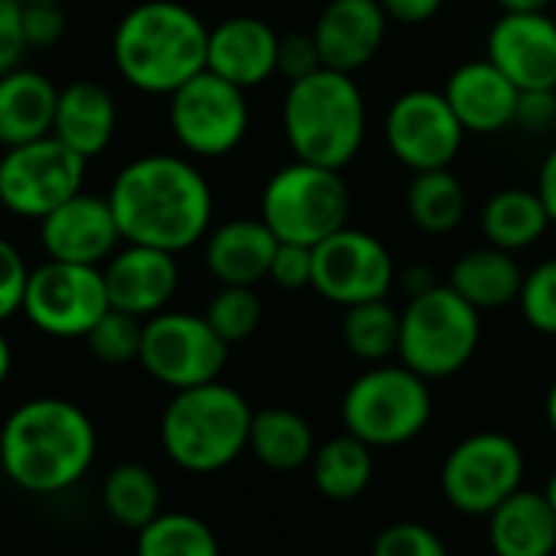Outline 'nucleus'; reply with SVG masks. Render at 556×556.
Instances as JSON below:
<instances>
[{"mask_svg": "<svg viewBox=\"0 0 556 556\" xmlns=\"http://www.w3.org/2000/svg\"><path fill=\"white\" fill-rule=\"evenodd\" d=\"M248 450L257 456L261 466L274 472H293L313 463L316 440H313L309 424L300 414L283 410V407H267V410H254Z\"/></svg>", "mask_w": 556, "mask_h": 556, "instance_id": "27", "label": "nucleus"}, {"mask_svg": "<svg viewBox=\"0 0 556 556\" xmlns=\"http://www.w3.org/2000/svg\"><path fill=\"white\" fill-rule=\"evenodd\" d=\"M277 244L261 218H231L205 235V267L222 287H254L270 274Z\"/></svg>", "mask_w": 556, "mask_h": 556, "instance_id": "23", "label": "nucleus"}, {"mask_svg": "<svg viewBox=\"0 0 556 556\" xmlns=\"http://www.w3.org/2000/svg\"><path fill=\"white\" fill-rule=\"evenodd\" d=\"M544 498H547V505H551V511L556 515V472L551 476V482H547V489H544Z\"/></svg>", "mask_w": 556, "mask_h": 556, "instance_id": "49", "label": "nucleus"}, {"mask_svg": "<svg viewBox=\"0 0 556 556\" xmlns=\"http://www.w3.org/2000/svg\"><path fill=\"white\" fill-rule=\"evenodd\" d=\"M547 420H551V430L556 433V384L551 388V394H547Z\"/></svg>", "mask_w": 556, "mask_h": 556, "instance_id": "48", "label": "nucleus"}, {"mask_svg": "<svg viewBox=\"0 0 556 556\" xmlns=\"http://www.w3.org/2000/svg\"><path fill=\"white\" fill-rule=\"evenodd\" d=\"M280 36L261 16H228L208 26L205 68L238 88H257L277 75Z\"/></svg>", "mask_w": 556, "mask_h": 556, "instance_id": "20", "label": "nucleus"}, {"mask_svg": "<svg viewBox=\"0 0 556 556\" xmlns=\"http://www.w3.org/2000/svg\"><path fill=\"white\" fill-rule=\"evenodd\" d=\"M433 414L427 378L407 365H378L365 371L342 401V417L352 437L368 446H401L424 433Z\"/></svg>", "mask_w": 556, "mask_h": 556, "instance_id": "8", "label": "nucleus"}, {"mask_svg": "<svg viewBox=\"0 0 556 556\" xmlns=\"http://www.w3.org/2000/svg\"><path fill=\"white\" fill-rule=\"evenodd\" d=\"M521 283H525V274L518 261L511 257V251H502L492 244L466 251L450 270V287L479 313L515 303L521 293Z\"/></svg>", "mask_w": 556, "mask_h": 556, "instance_id": "26", "label": "nucleus"}, {"mask_svg": "<svg viewBox=\"0 0 556 556\" xmlns=\"http://www.w3.org/2000/svg\"><path fill=\"white\" fill-rule=\"evenodd\" d=\"M261 296L254 293V287H222L208 306H205V323L218 332L222 342L238 345L244 339H251L261 326Z\"/></svg>", "mask_w": 556, "mask_h": 556, "instance_id": "34", "label": "nucleus"}, {"mask_svg": "<svg viewBox=\"0 0 556 556\" xmlns=\"http://www.w3.org/2000/svg\"><path fill=\"white\" fill-rule=\"evenodd\" d=\"M407 212L410 222L427 235H446L459 228V222L466 218V189L459 176L450 169L414 173V182L407 189Z\"/></svg>", "mask_w": 556, "mask_h": 556, "instance_id": "31", "label": "nucleus"}, {"mask_svg": "<svg viewBox=\"0 0 556 556\" xmlns=\"http://www.w3.org/2000/svg\"><path fill=\"white\" fill-rule=\"evenodd\" d=\"M10 368H13V352H10V342H7V336L0 329V384L10 378Z\"/></svg>", "mask_w": 556, "mask_h": 556, "instance_id": "47", "label": "nucleus"}, {"mask_svg": "<svg viewBox=\"0 0 556 556\" xmlns=\"http://www.w3.org/2000/svg\"><path fill=\"white\" fill-rule=\"evenodd\" d=\"M88 352L104 362V365H130L140 362V342H143V319L121 313V309H108L91 332L85 336Z\"/></svg>", "mask_w": 556, "mask_h": 556, "instance_id": "35", "label": "nucleus"}, {"mask_svg": "<svg viewBox=\"0 0 556 556\" xmlns=\"http://www.w3.org/2000/svg\"><path fill=\"white\" fill-rule=\"evenodd\" d=\"M111 309L101 267L42 261L29 270L23 316L52 339H85Z\"/></svg>", "mask_w": 556, "mask_h": 556, "instance_id": "12", "label": "nucleus"}, {"mask_svg": "<svg viewBox=\"0 0 556 556\" xmlns=\"http://www.w3.org/2000/svg\"><path fill=\"white\" fill-rule=\"evenodd\" d=\"M489 541L495 556H554L556 515L544 492L518 489L489 515Z\"/></svg>", "mask_w": 556, "mask_h": 556, "instance_id": "25", "label": "nucleus"}, {"mask_svg": "<svg viewBox=\"0 0 556 556\" xmlns=\"http://www.w3.org/2000/svg\"><path fill=\"white\" fill-rule=\"evenodd\" d=\"M137 556H222L215 531L186 511H160L137 531Z\"/></svg>", "mask_w": 556, "mask_h": 556, "instance_id": "32", "label": "nucleus"}, {"mask_svg": "<svg viewBox=\"0 0 556 556\" xmlns=\"http://www.w3.org/2000/svg\"><path fill=\"white\" fill-rule=\"evenodd\" d=\"M482 339L479 309L469 306L450 283L410 296L401 313V358L420 378H450L463 371Z\"/></svg>", "mask_w": 556, "mask_h": 556, "instance_id": "7", "label": "nucleus"}, {"mask_svg": "<svg viewBox=\"0 0 556 556\" xmlns=\"http://www.w3.org/2000/svg\"><path fill=\"white\" fill-rule=\"evenodd\" d=\"M179 254L147 248V244H121L104 264V290L111 309L130 313L137 319H150L169 309L179 290Z\"/></svg>", "mask_w": 556, "mask_h": 556, "instance_id": "17", "label": "nucleus"}, {"mask_svg": "<svg viewBox=\"0 0 556 556\" xmlns=\"http://www.w3.org/2000/svg\"><path fill=\"white\" fill-rule=\"evenodd\" d=\"M98 433L91 417L65 397H33L0 427V469L29 495L72 489L94 463Z\"/></svg>", "mask_w": 556, "mask_h": 556, "instance_id": "2", "label": "nucleus"}, {"mask_svg": "<svg viewBox=\"0 0 556 556\" xmlns=\"http://www.w3.org/2000/svg\"><path fill=\"white\" fill-rule=\"evenodd\" d=\"M280 117L293 156L316 166L345 169L365 143V94L352 75L336 68L290 81Z\"/></svg>", "mask_w": 556, "mask_h": 556, "instance_id": "4", "label": "nucleus"}, {"mask_svg": "<svg viewBox=\"0 0 556 556\" xmlns=\"http://www.w3.org/2000/svg\"><path fill=\"white\" fill-rule=\"evenodd\" d=\"M551 228V215L538 195V189H502L482 208V231L492 248L521 251L544 238Z\"/></svg>", "mask_w": 556, "mask_h": 556, "instance_id": "28", "label": "nucleus"}, {"mask_svg": "<svg viewBox=\"0 0 556 556\" xmlns=\"http://www.w3.org/2000/svg\"><path fill=\"white\" fill-rule=\"evenodd\" d=\"M352 192L342 169L293 160L280 166L261 192V222L277 241L316 248L349 225Z\"/></svg>", "mask_w": 556, "mask_h": 556, "instance_id": "6", "label": "nucleus"}, {"mask_svg": "<svg viewBox=\"0 0 556 556\" xmlns=\"http://www.w3.org/2000/svg\"><path fill=\"white\" fill-rule=\"evenodd\" d=\"M323 68L319 49L313 33H290L280 36V49H277V75H283L287 81H300L313 72Z\"/></svg>", "mask_w": 556, "mask_h": 556, "instance_id": "40", "label": "nucleus"}, {"mask_svg": "<svg viewBox=\"0 0 556 556\" xmlns=\"http://www.w3.org/2000/svg\"><path fill=\"white\" fill-rule=\"evenodd\" d=\"M371 476H375L371 446L352 433L329 440L313 456V482L332 502L358 498L371 485Z\"/></svg>", "mask_w": 556, "mask_h": 556, "instance_id": "29", "label": "nucleus"}, {"mask_svg": "<svg viewBox=\"0 0 556 556\" xmlns=\"http://www.w3.org/2000/svg\"><path fill=\"white\" fill-rule=\"evenodd\" d=\"M371 556H450V551L437 531L404 521V525H391L378 534Z\"/></svg>", "mask_w": 556, "mask_h": 556, "instance_id": "37", "label": "nucleus"}, {"mask_svg": "<svg viewBox=\"0 0 556 556\" xmlns=\"http://www.w3.org/2000/svg\"><path fill=\"white\" fill-rule=\"evenodd\" d=\"M208 26L179 0H140L114 26L111 59L117 75L143 91L169 98L205 72Z\"/></svg>", "mask_w": 556, "mask_h": 556, "instance_id": "3", "label": "nucleus"}, {"mask_svg": "<svg viewBox=\"0 0 556 556\" xmlns=\"http://www.w3.org/2000/svg\"><path fill=\"white\" fill-rule=\"evenodd\" d=\"M342 339L362 362H384L401 345V313L388 300H368L345 309Z\"/></svg>", "mask_w": 556, "mask_h": 556, "instance_id": "33", "label": "nucleus"}, {"mask_svg": "<svg viewBox=\"0 0 556 556\" xmlns=\"http://www.w3.org/2000/svg\"><path fill=\"white\" fill-rule=\"evenodd\" d=\"M538 195L551 215V225H556V147L547 153V160L538 173Z\"/></svg>", "mask_w": 556, "mask_h": 556, "instance_id": "45", "label": "nucleus"}, {"mask_svg": "<svg viewBox=\"0 0 556 556\" xmlns=\"http://www.w3.org/2000/svg\"><path fill=\"white\" fill-rule=\"evenodd\" d=\"M267 277L280 290H306V287H313V248L280 241Z\"/></svg>", "mask_w": 556, "mask_h": 556, "instance_id": "39", "label": "nucleus"}, {"mask_svg": "<svg viewBox=\"0 0 556 556\" xmlns=\"http://www.w3.org/2000/svg\"><path fill=\"white\" fill-rule=\"evenodd\" d=\"M65 33L62 3H23V42L26 49H49Z\"/></svg>", "mask_w": 556, "mask_h": 556, "instance_id": "41", "label": "nucleus"}, {"mask_svg": "<svg viewBox=\"0 0 556 556\" xmlns=\"http://www.w3.org/2000/svg\"><path fill=\"white\" fill-rule=\"evenodd\" d=\"M124 244L108 195L78 192L39 222V248L49 261L101 267Z\"/></svg>", "mask_w": 556, "mask_h": 556, "instance_id": "16", "label": "nucleus"}, {"mask_svg": "<svg viewBox=\"0 0 556 556\" xmlns=\"http://www.w3.org/2000/svg\"><path fill=\"white\" fill-rule=\"evenodd\" d=\"M515 124H521L525 130H534V134L551 130L556 124V88H531V91H521Z\"/></svg>", "mask_w": 556, "mask_h": 556, "instance_id": "43", "label": "nucleus"}, {"mask_svg": "<svg viewBox=\"0 0 556 556\" xmlns=\"http://www.w3.org/2000/svg\"><path fill=\"white\" fill-rule=\"evenodd\" d=\"M518 306L525 313V319L531 323V329L556 336V257L538 264L518 293Z\"/></svg>", "mask_w": 556, "mask_h": 556, "instance_id": "36", "label": "nucleus"}, {"mask_svg": "<svg viewBox=\"0 0 556 556\" xmlns=\"http://www.w3.org/2000/svg\"><path fill=\"white\" fill-rule=\"evenodd\" d=\"M20 3H62V0H20Z\"/></svg>", "mask_w": 556, "mask_h": 556, "instance_id": "50", "label": "nucleus"}, {"mask_svg": "<svg viewBox=\"0 0 556 556\" xmlns=\"http://www.w3.org/2000/svg\"><path fill=\"white\" fill-rule=\"evenodd\" d=\"M525 453L505 433H476L463 440L443 463L440 485L463 515H492L521 489Z\"/></svg>", "mask_w": 556, "mask_h": 556, "instance_id": "13", "label": "nucleus"}, {"mask_svg": "<svg viewBox=\"0 0 556 556\" xmlns=\"http://www.w3.org/2000/svg\"><path fill=\"white\" fill-rule=\"evenodd\" d=\"M489 59L521 88H556V20L502 13L489 29Z\"/></svg>", "mask_w": 556, "mask_h": 556, "instance_id": "18", "label": "nucleus"}, {"mask_svg": "<svg viewBox=\"0 0 556 556\" xmlns=\"http://www.w3.org/2000/svg\"><path fill=\"white\" fill-rule=\"evenodd\" d=\"M108 202L127 244L182 254L212 231L215 195L205 173L189 156H134L111 179Z\"/></svg>", "mask_w": 556, "mask_h": 556, "instance_id": "1", "label": "nucleus"}, {"mask_svg": "<svg viewBox=\"0 0 556 556\" xmlns=\"http://www.w3.org/2000/svg\"><path fill=\"white\" fill-rule=\"evenodd\" d=\"M251 420L254 410L235 388L208 381L173 394L160 420V443L179 469L218 472L248 450Z\"/></svg>", "mask_w": 556, "mask_h": 556, "instance_id": "5", "label": "nucleus"}, {"mask_svg": "<svg viewBox=\"0 0 556 556\" xmlns=\"http://www.w3.org/2000/svg\"><path fill=\"white\" fill-rule=\"evenodd\" d=\"M388 33V13L378 0H329L313 26L323 68L358 72L368 65Z\"/></svg>", "mask_w": 556, "mask_h": 556, "instance_id": "19", "label": "nucleus"}, {"mask_svg": "<svg viewBox=\"0 0 556 556\" xmlns=\"http://www.w3.org/2000/svg\"><path fill=\"white\" fill-rule=\"evenodd\" d=\"M88 160L62 140L39 137L0 153V205L13 218L42 222L85 189Z\"/></svg>", "mask_w": 556, "mask_h": 556, "instance_id": "10", "label": "nucleus"}, {"mask_svg": "<svg viewBox=\"0 0 556 556\" xmlns=\"http://www.w3.org/2000/svg\"><path fill=\"white\" fill-rule=\"evenodd\" d=\"M394 274L391 251L375 235L349 225L313 248V290L345 309L388 300Z\"/></svg>", "mask_w": 556, "mask_h": 556, "instance_id": "15", "label": "nucleus"}, {"mask_svg": "<svg viewBox=\"0 0 556 556\" xmlns=\"http://www.w3.org/2000/svg\"><path fill=\"white\" fill-rule=\"evenodd\" d=\"M29 264L20 254V248L7 238H0V323L23 313V296L29 283Z\"/></svg>", "mask_w": 556, "mask_h": 556, "instance_id": "38", "label": "nucleus"}, {"mask_svg": "<svg viewBox=\"0 0 556 556\" xmlns=\"http://www.w3.org/2000/svg\"><path fill=\"white\" fill-rule=\"evenodd\" d=\"M26 52L23 42V3L20 0H0V75L13 65H20Z\"/></svg>", "mask_w": 556, "mask_h": 556, "instance_id": "42", "label": "nucleus"}, {"mask_svg": "<svg viewBox=\"0 0 556 556\" xmlns=\"http://www.w3.org/2000/svg\"><path fill=\"white\" fill-rule=\"evenodd\" d=\"M463 124L443 91L414 88L394 98L384 117V140L397 163L414 173L450 169L463 147Z\"/></svg>", "mask_w": 556, "mask_h": 556, "instance_id": "14", "label": "nucleus"}, {"mask_svg": "<svg viewBox=\"0 0 556 556\" xmlns=\"http://www.w3.org/2000/svg\"><path fill=\"white\" fill-rule=\"evenodd\" d=\"M117 134V101L114 94L91 78H75L59 88L52 137L62 140L85 160L101 156Z\"/></svg>", "mask_w": 556, "mask_h": 556, "instance_id": "22", "label": "nucleus"}, {"mask_svg": "<svg viewBox=\"0 0 556 556\" xmlns=\"http://www.w3.org/2000/svg\"><path fill=\"white\" fill-rule=\"evenodd\" d=\"M228 342L205 323L199 313L163 309L143 319V342H140V368L173 388L186 391L195 384L218 381L228 365Z\"/></svg>", "mask_w": 556, "mask_h": 556, "instance_id": "11", "label": "nucleus"}, {"mask_svg": "<svg viewBox=\"0 0 556 556\" xmlns=\"http://www.w3.org/2000/svg\"><path fill=\"white\" fill-rule=\"evenodd\" d=\"M104 511L127 531L147 528L163 508V492L156 476L140 463H121L104 476L101 485Z\"/></svg>", "mask_w": 556, "mask_h": 556, "instance_id": "30", "label": "nucleus"}, {"mask_svg": "<svg viewBox=\"0 0 556 556\" xmlns=\"http://www.w3.org/2000/svg\"><path fill=\"white\" fill-rule=\"evenodd\" d=\"M166 121L176 143L199 160H218L241 147L251 127L248 91L218 78L215 72H199L182 88L166 98Z\"/></svg>", "mask_w": 556, "mask_h": 556, "instance_id": "9", "label": "nucleus"}, {"mask_svg": "<svg viewBox=\"0 0 556 556\" xmlns=\"http://www.w3.org/2000/svg\"><path fill=\"white\" fill-rule=\"evenodd\" d=\"M59 88L49 75L13 65L0 75V150L52 134Z\"/></svg>", "mask_w": 556, "mask_h": 556, "instance_id": "24", "label": "nucleus"}, {"mask_svg": "<svg viewBox=\"0 0 556 556\" xmlns=\"http://www.w3.org/2000/svg\"><path fill=\"white\" fill-rule=\"evenodd\" d=\"M388 13V20H397V23H427L440 13L443 0H378Z\"/></svg>", "mask_w": 556, "mask_h": 556, "instance_id": "44", "label": "nucleus"}, {"mask_svg": "<svg viewBox=\"0 0 556 556\" xmlns=\"http://www.w3.org/2000/svg\"><path fill=\"white\" fill-rule=\"evenodd\" d=\"M554 0H498L502 13H547Z\"/></svg>", "mask_w": 556, "mask_h": 556, "instance_id": "46", "label": "nucleus"}, {"mask_svg": "<svg viewBox=\"0 0 556 556\" xmlns=\"http://www.w3.org/2000/svg\"><path fill=\"white\" fill-rule=\"evenodd\" d=\"M443 98L466 134H498L515 124L521 88L492 59H472L450 72Z\"/></svg>", "mask_w": 556, "mask_h": 556, "instance_id": "21", "label": "nucleus"}]
</instances>
